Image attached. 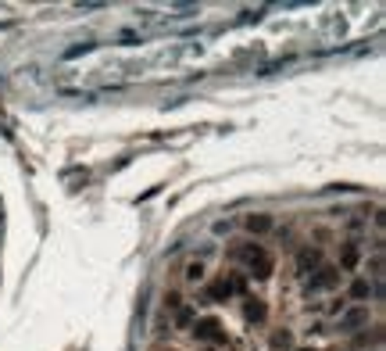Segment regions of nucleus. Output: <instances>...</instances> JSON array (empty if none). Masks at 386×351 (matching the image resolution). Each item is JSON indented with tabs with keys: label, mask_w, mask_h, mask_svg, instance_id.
<instances>
[{
	"label": "nucleus",
	"mask_w": 386,
	"mask_h": 351,
	"mask_svg": "<svg viewBox=\"0 0 386 351\" xmlns=\"http://www.w3.org/2000/svg\"><path fill=\"white\" fill-rule=\"evenodd\" d=\"M272 351H293V334L290 330H279V334H272Z\"/></svg>",
	"instance_id": "17"
},
{
	"label": "nucleus",
	"mask_w": 386,
	"mask_h": 351,
	"mask_svg": "<svg viewBox=\"0 0 386 351\" xmlns=\"http://www.w3.org/2000/svg\"><path fill=\"white\" fill-rule=\"evenodd\" d=\"M182 305H186V301H182V290H179V287H169V290L161 294V312H164L169 319L175 316V312H179Z\"/></svg>",
	"instance_id": "14"
},
{
	"label": "nucleus",
	"mask_w": 386,
	"mask_h": 351,
	"mask_svg": "<svg viewBox=\"0 0 386 351\" xmlns=\"http://www.w3.org/2000/svg\"><path fill=\"white\" fill-rule=\"evenodd\" d=\"M383 265H386V262H383V251L365 254V258H361V269H365L361 276H365V280H372V283H383Z\"/></svg>",
	"instance_id": "11"
},
{
	"label": "nucleus",
	"mask_w": 386,
	"mask_h": 351,
	"mask_svg": "<svg viewBox=\"0 0 386 351\" xmlns=\"http://www.w3.org/2000/svg\"><path fill=\"white\" fill-rule=\"evenodd\" d=\"M182 280H186L190 287L208 283V262H197V258H190V262H186V269H182Z\"/></svg>",
	"instance_id": "13"
},
{
	"label": "nucleus",
	"mask_w": 386,
	"mask_h": 351,
	"mask_svg": "<svg viewBox=\"0 0 386 351\" xmlns=\"http://www.w3.org/2000/svg\"><path fill=\"white\" fill-rule=\"evenodd\" d=\"M169 351H175V348H169Z\"/></svg>",
	"instance_id": "24"
},
{
	"label": "nucleus",
	"mask_w": 386,
	"mask_h": 351,
	"mask_svg": "<svg viewBox=\"0 0 386 351\" xmlns=\"http://www.w3.org/2000/svg\"><path fill=\"white\" fill-rule=\"evenodd\" d=\"M383 341V326L376 323V326H365L361 334H354V348H376Z\"/></svg>",
	"instance_id": "15"
},
{
	"label": "nucleus",
	"mask_w": 386,
	"mask_h": 351,
	"mask_svg": "<svg viewBox=\"0 0 386 351\" xmlns=\"http://www.w3.org/2000/svg\"><path fill=\"white\" fill-rule=\"evenodd\" d=\"M322 265H325V251L322 248H311V244L297 248V258H293V269H297V276H311V272L322 269Z\"/></svg>",
	"instance_id": "7"
},
{
	"label": "nucleus",
	"mask_w": 386,
	"mask_h": 351,
	"mask_svg": "<svg viewBox=\"0 0 386 351\" xmlns=\"http://www.w3.org/2000/svg\"><path fill=\"white\" fill-rule=\"evenodd\" d=\"M211 301H233V290L226 283V276H215V280L204 283V301L200 305H211Z\"/></svg>",
	"instance_id": "9"
},
{
	"label": "nucleus",
	"mask_w": 386,
	"mask_h": 351,
	"mask_svg": "<svg viewBox=\"0 0 386 351\" xmlns=\"http://www.w3.org/2000/svg\"><path fill=\"white\" fill-rule=\"evenodd\" d=\"M322 334H329L325 323H311V326H308V337H322Z\"/></svg>",
	"instance_id": "22"
},
{
	"label": "nucleus",
	"mask_w": 386,
	"mask_h": 351,
	"mask_svg": "<svg viewBox=\"0 0 386 351\" xmlns=\"http://www.w3.org/2000/svg\"><path fill=\"white\" fill-rule=\"evenodd\" d=\"M190 337H193V344H200V348H222V344H229L226 323L218 319V316H204V319H197V323L190 326Z\"/></svg>",
	"instance_id": "2"
},
{
	"label": "nucleus",
	"mask_w": 386,
	"mask_h": 351,
	"mask_svg": "<svg viewBox=\"0 0 386 351\" xmlns=\"http://www.w3.org/2000/svg\"><path fill=\"white\" fill-rule=\"evenodd\" d=\"M197 323V301H186L175 316H172V330H179V334H190V326Z\"/></svg>",
	"instance_id": "12"
},
{
	"label": "nucleus",
	"mask_w": 386,
	"mask_h": 351,
	"mask_svg": "<svg viewBox=\"0 0 386 351\" xmlns=\"http://www.w3.org/2000/svg\"><path fill=\"white\" fill-rule=\"evenodd\" d=\"M215 254H218V244H211V240H208V244H200V248L193 251L197 262H208V258H215Z\"/></svg>",
	"instance_id": "19"
},
{
	"label": "nucleus",
	"mask_w": 386,
	"mask_h": 351,
	"mask_svg": "<svg viewBox=\"0 0 386 351\" xmlns=\"http://www.w3.org/2000/svg\"><path fill=\"white\" fill-rule=\"evenodd\" d=\"M293 351H322V348H315V344H301V348H293Z\"/></svg>",
	"instance_id": "23"
},
{
	"label": "nucleus",
	"mask_w": 386,
	"mask_h": 351,
	"mask_svg": "<svg viewBox=\"0 0 386 351\" xmlns=\"http://www.w3.org/2000/svg\"><path fill=\"white\" fill-rule=\"evenodd\" d=\"M244 230H247L250 237H265V233L275 230V219H272L268 212H254V215L244 219Z\"/></svg>",
	"instance_id": "10"
},
{
	"label": "nucleus",
	"mask_w": 386,
	"mask_h": 351,
	"mask_svg": "<svg viewBox=\"0 0 386 351\" xmlns=\"http://www.w3.org/2000/svg\"><path fill=\"white\" fill-rule=\"evenodd\" d=\"M361 258H365V240L361 237H351V240H343V244H340V262H336V269L343 276L347 272H358Z\"/></svg>",
	"instance_id": "6"
},
{
	"label": "nucleus",
	"mask_w": 386,
	"mask_h": 351,
	"mask_svg": "<svg viewBox=\"0 0 386 351\" xmlns=\"http://www.w3.org/2000/svg\"><path fill=\"white\" fill-rule=\"evenodd\" d=\"M240 312H244V319L254 323V326H265L268 323V305H265V298H257V294H244V298H240Z\"/></svg>",
	"instance_id": "8"
},
{
	"label": "nucleus",
	"mask_w": 386,
	"mask_h": 351,
	"mask_svg": "<svg viewBox=\"0 0 386 351\" xmlns=\"http://www.w3.org/2000/svg\"><path fill=\"white\" fill-rule=\"evenodd\" d=\"M343 280H347V276H343L336 265H322V269H315V272L308 276L304 294H308V298H311V294H329V290H336Z\"/></svg>",
	"instance_id": "4"
},
{
	"label": "nucleus",
	"mask_w": 386,
	"mask_h": 351,
	"mask_svg": "<svg viewBox=\"0 0 386 351\" xmlns=\"http://www.w3.org/2000/svg\"><path fill=\"white\" fill-rule=\"evenodd\" d=\"M229 262H244L250 269V276H257V280H268V276L275 272V258L265 244H257V240H236V244L226 251Z\"/></svg>",
	"instance_id": "1"
},
{
	"label": "nucleus",
	"mask_w": 386,
	"mask_h": 351,
	"mask_svg": "<svg viewBox=\"0 0 386 351\" xmlns=\"http://www.w3.org/2000/svg\"><path fill=\"white\" fill-rule=\"evenodd\" d=\"M347 305H365V301H379L383 298V283H372L365 280V276H354L351 283H347Z\"/></svg>",
	"instance_id": "5"
},
{
	"label": "nucleus",
	"mask_w": 386,
	"mask_h": 351,
	"mask_svg": "<svg viewBox=\"0 0 386 351\" xmlns=\"http://www.w3.org/2000/svg\"><path fill=\"white\" fill-rule=\"evenodd\" d=\"M347 308V298L340 294V298H333L329 305H315V312H325V316H340V312Z\"/></svg>",
	"instance_id": "18"
},
{
	"label": "nucleus",
	"mask_w": 386,
	"mask_h": 351,
	"mask_svg": "<svg viewBox=\"0 0 386 351\" xmlns=\"http://www.w3.org/2000/svg\"><path fill=\"white\" fill-rule=\"evenodd\" d=\"M211 230H215V233H233V223H229V219H215Z\"/></svg>",
	"instance_id": "21"
},
{
	"label": "nucleus",
	"mask_w": 386,
	"mask_h": 351,
	"mask_svg": "<svg viewBox=\"0 0 386 351\" xmlns=\"http://www.w3.org/2000/svg\"><path fill=\"white\" fill-rule=\"evenodd\" d=\"M311 237H315V240H319V244H315V248H322V244H325V240H329V237H333V230H325V226H315V230H311Z\"/></svg>",
	"instance_id": "20"
},
{
	"label": "nucleus",
	"mask_w": 386,
	"mask_h": 351,
	"mask_svg": "<svg viewBox=\"0 0 386 351\" xmlns=\"http://www.w3.org/2000/svg\"><path fill=\"white\" fill-rule=\"evenodd\" d=\"M369 323H372V308H369V305H347L340 316H336L333 330H336V334H351V337H354V334H361Z\"/></svg>",
	"instance_id": "3"
},
{
	"label": "nucleus",
	"mask_w": 386,
	"mask_h": 351,
	"mask_svg": "<svg viewBox=\"0 0 386 351\" xmlns=\"http://www.w3.org/2000/svg\"><path fill=\"white\" fill-rule=\"evenodd\" d=\"M226 283H229V290H233V298H236V294L244 298V294H247V287H250V276H247L244 269H233V272L226 276Z\"/></svg>",
	"instance_id": "16"
}]
</instances>
